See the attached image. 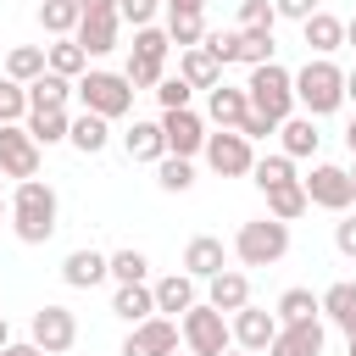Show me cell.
Listing matches in <instances>:
<instances>
[{
	"label": "cell",
	"instance_id": "ac0fdd59",
	"mask_svg": "<svg viewBox=\"0 0 356 356\" xmlns=\"http://www.w3.org/2000/svg\"><path fill=\"white\" fill-rule=\"evenodd\" d=\"M117 28H122V17L117 11H89L83 22H78V44H83V56H106V50H117Z\"/></svg>",
	"mask_w": 356,
	"mask_h": 356
},
{
	"label": "cell",
	"instance_id": "8992f818",
	"mask_svg": "<svg viewBox=\"0 0 356 356\" xmlns=\"http://www.w3.org/2000/svg\"><path fill=\"white\" fill-rule=\"evenodd\" d=\"M178 334H184L189 356H222V350L234 345V323H228L217 306H200V300L178 317Z\"/></svg>",
	"mask_w": 356,
	"mask_h": 356
},
{
	"label": "cell",
	"instance_id": "cb8c5ba5",
	"mask_svg": "<svg viewBox=\"0 0 356 356\" xmlns=\"http://www.w3.org/2000/svg\"><path fill=\"white\" fill-rule=\"evenodd\" d=\"M122 150H128V161H161V156H167L161 122H134V128L122 134Z\"/></svg>",
	"mask_w": 356,
	"mask_h": 356
},
{
	"label": "cell",
	"instance_id": "74e56055",
	"mask_svg": "<svg viewBox=\"0 0 356 356\" xmlns=\"http://www.w3.org/2000/svg\"><path fill=\"white\" fill-rule=\"evenodd\" d=\"M250 178H256V189H273V184H289L295 178V161L278 150V156H256V167H250Z\"/></svg>",
	"mask_w": 356,
	"mask_h": 356
},
{
	"label": "cell",
	"instance_id": "8fae6325",
	"mask_svg": "<svg viewBox=\"0 0 356 356\" xmlns=\"http://www.w3.org/2000/svg\"><path fill=\"white\" fill-rule=\"evenodd\" d=\"M28 334H33V345H39L44 356H61V350L78 345V317H72L67 306H39Z\"/></svg>",
	"mask_w": 356,
	"mask_h": 356
},
{
	"label": "cell",
	"instance_id": "f907efd6",
	"mask_svg": "<svg viewBox=\"0 0 356 356\" xmlns=\"http://www.w3.org/2000/svg\"><path fill=\"white\" fill-rule=\"evenodd\" d=\"M78 11L89 17V11H117V0H78Z\"/></svg>",
	"mask_w": 356,
	"mask_h": 356
},
{
	"label": "cell",
	"instance_id": "db71d44e",
	"mask_svg": "<svg viewBox=\"0 0 356 356\" xmlns=\"http://www.w3.org/2000/svg\"><path fill=\"white\" fill-rule=\"evenodd\" d=\"M345 100H356V72H345Z\"/></svg>",
	"mask_w": 356,
	"mask_h": 356
},
{
	"label": "cell",
	"instance_id": "7bdbcfd3",
	"mask_svg": "<svg viewBox=\"0 0 356 356\" xmlns=\"http://www.w3.org/2000/svg\"><path fill=\"white\" fill-rule=\"evenodd\" d=\"M189 95H195V89H189L184 78H161V83H156V100H161V111H184V106H189Z\"/></svg>",
	"mask_w": 356,
	"mask_h": 356
},
{
	"label": "cell",
	"instance_id": "9a60e30c",
	"mask_svg": "<svg viewBox=\"0 0 356 356\" xmlns=\"http://www.w3.org/2000/svg\"><path fill=\"white\" fill-rule=\"evenodd\" d=\"M206 117H211L217 128H245V117H250L245 83H217V89L206 95Z\"/></svg>",
	"mask_w": 356,
	"mask_h": 356
},
{
	"label": "cell",
	"instance_id": "bcb514c9",
	"mask_svg": "<svg viewBox=\"0 0 356 356\" xmlns=\"http://www.w3.org/2000/svg\"><path fill=\"white\" fill-rule=\"evenodd\" d=\"M273 11L289 17V22H306V17H317L323 6H317V0H273Z\"/></svg>",
	"mask_w": 356,
	"mask_h": 356
},
{
	"label": "cell",
	"instance_id": "94428289",
	"mask_svg": "<svg viewBox=\"0 0 356 356\" xmlns=\"http://www.w3.org/2000/svg\"><path fill=\"white\" fill-rule=\"evenodd\" d=\"M350 184H356V167H350Z\"/></svg>",
	"mask_w": 356,
	"mask_h": 356
},
{
	"label": "cell",
	"instance_id": "52a82bcc",
	"mask_svg": "<svg viewBox=\"0 0 356 356\" xmlns=\"http://www.w3.org/2000/svg\"><path fill=\"white\" fill-rule=\"evenodd\" d=\"M167 50H172V39H167L161 28H134V56H128V83H134V95H139V89H156V83L167 78Z\"/></svg>",
	"mask_w": 356,
	"mask_h": 356
},
{
	"label": "cell",
	"instance_id": "6f0895ef",
	"mask_svg": "<svg viewBox=\"0 0 356 356\" xmlns=\"http://www.w3.org/2000/svg\"><path fill=\"white\" fill-rule=\"evenodd\" d=\"M6 178V172H0ZM0 217H11V200H6V184H0Z\"/></svg>",
	"mask_w": 356,
	"mask_h": 356
},
{
	"label": "cell",
	"instance_id": "7c38bea8",
	"mask_svg": "<svg viewBox=\"0 0 356 356\" xmlns=\"http://www.w3.org/2000/svg\"><path fill=\"white\" fill-rule=\"evenodd\" d=\"M161 134H167V156H200L206 150V122L184 106V111H161Z\"/></svg>",
	"mask_w": 356,
	"mask_h": 356
},
{
	"label": "cell",
	"instance_id": "5bb4252c",
	"mask_svg": "<svg viewBox=\"0 0 356 356\" xmlns=\"http://www.w3.org/2000/svg\"><path fill=\"white\" fill-rule=\"evenodd\" d=\"M178 350V323L172 317H150L122 339V356H172Z\"/></svg>",
	"mask_w": 356,
	"mask_h": 356
},
{
	"label": "cell",
	"instance_id": "5b68a950",
	"mask_svg": "<svg viewBox=\"0 0 356 356\" xmlns=\"http://www.w3.org/2000/svg\"><path fill=\"white\" fill-rule=\"evenodd\" d=\"M72 95L83 100V111H95V117H128L134 111V83H128V72H83L78 83H72Z\"/></svg>",
	"mask_w": 356,
	"mask_h": 356
},
{
	"label": "cell",
	"instance_id": "4dcf8cb0",
	"mask_svg": "<svg viewBox=\"0 0 356 356\" xmlns=\"http://www.w3.org/2000/svg\"><path fill=\"white\" fill-rule=\"evenodd\" d=\"M323 317L345 328V339L356 334V284H328L323 289Z\"/></svg>",
	"mask_w": 356,
	"mask_h": 356
},
{
	"label": "cell",
	"instance_id": "d6a6232c",
	"mask_svg": "<svg viewBox=\"0 0 356 356\" xmlns=\"http://www.w3.org/2000/svg\"><path fill=\"white\" fill-rule=\"evenodd\" d=\"M206 33H211V28H206V11H167V39H172L178 50H195Z\"/></svg>",
	"mask_w": 356,
	"mask_h": 356
},
{
	"label": "cell",
	"instance_id": "3957f363",
	"mask_svg": "<svg viewBox=\"0 0 356 356\" xmlns=\"http://www.w3.org/2000/svg\"><path fill=\"white\" fill-rule=\"evenodd\" d=\"M245 95H250V111H261V117H267V122H278V128L295 117V72H284L278 61L250 67Z\"/></svg>",
	"mask_w": 356,
	"mask_h": 356
},
{
	"label": "cell",
	"instance_id": "ee69618b",
	"mask_svg": "<svg viewBox=\"0 0 356 356\" xmlns=\"http://www.w3.org/2000/svg\"><path fill=\"white\" fill-rule=\"evenodd\" d=\"M273 22H278L273 0H245L239 6V28H273Z\"/></svg>",
	"mask_w": 356,
	"mask_h": 356
},
{
	"label": "cell",
	"instance_id": "c3c4849f",
	"mask_svg": "<svg viewBox=\"0 0 356 356\" xmlns=\"http://www.w3.org/2000/svg\"><path fill=\"white\" fill-rule=\"evenodd\" d=\"M239 134H245V139H267V134H278V122H267V117H261V111H250V117H245V128H239Z\"/></svg>",
	"mask_w": 356,
	"mask_h": 356
},
{
	"label": "cell",
	"instance_id": "d590c367",
	"mask_svg": "<svg viewBox=\"0 0 356 356\" xmlns=\"http://www.w3.org/2000/svg\"><path fill=\"white\" fill-rule=\"evenodd\" d=\"M323 312V295H312V289H284L278 295V323H312Z\"/></svg>",
	"mask_w": 356,
	"mask_h": 356
},
{
	"label": "cell",
	"instance_id": "4fadbf2b",
	"mask_svg": "<svg viewBox=\"0 0 356 356\" xmlns=\"http://www.w3.org/2000/svg\"><path fill=\"white\" fill-rule=\"evenodd\" d=\"M278 312H267V306H245V312H234V345L239 350H267L273 339H278Z\"/></svg>",
	"mask_w": 356,
	"mask_h": 356
},
{
	"label": "cell",
	"instance_id": "816d5d0a",
	"mask_svg": "<svg viewBox=\"0 0 356 356\" xmlns=\"http://www.w3.org/2000/svg\"><path fill=\"white\" fill-rule=\"evenodd\" d=\"M167 11H206V0H167Z\"/></svg>",
	"mask_w": 356,
	"mask_h": 356
},
{
	"label": "cell",
	"instance_id": "f1b7e54d",
	"mask_svg": "<svg viewBox=\"0 0 356 356\" xmlns=\"http://www.w3.org/2000/svg\"><path fill=\"white\" fill-rule=\"evenodd\" d=\"M300 33H306V44H312L317 56H334V50L345 44V22H339V17H328V11L306 17V22H300Z\"/></svg>",
	"mask_w": 356,
	"mask_h": 356
},
{
	"label": "cell",
	"instance_id": "d6986e66",
	"mask_svg": "<svg viewBox=\"0 0 356 356\" xmlns=\"http://www.w3.org/2000/svg\"><path fill=\"white\" fill-rule=\"evenodd\" d=\"M178 78L189 83V89H217L222 83V67H217V56L206 50V44H195V50H178Z\"/></svg>",
	"mask_w": 356,
	"mask_h": 356
},
{
	"label": "cell",
	"instance_id": "d4e9b609",
	"mask_svg": "<svg viewBox=\"0 0 356 356\" xmlns=\"http://www.w3.org/2000/svg\"><path fill=\"white\" fill-rule=\"evenodd\" d=\"M67 100H72V78L61 72H44L39 83H28V111H67Z\"/></svg>",
	"mask_w": 356,
	"mask_h": 356
},
{
	"label": "cell",
	"instance_id": "11a10c76",
	"mask_svg": "<svg viewBox=\"0 0 356 356\" xmlns=\"http://www.w3.org/2000/svg\"><path fill=\"white\" fill-rule=\"evenodd\" d=\"M11 345V328H6V312H0V350Z\"/></svg>",
	"mask_w": 356,
	"mask_h": 356
},
{
	"label": "cell",
	"instance_id": "60d3db41",
	"mask_svg": "<svg viewBox=\"0 0 356 356\" xmlns=\"http://www.w3.org/2000/svg\"><path fill=\"white\" fill-rule=\"evenodd\" d=\"M0 122H28V89L17 78H0Z\"/></svg>",
	"mask_w": 356,
	"mask_h": 356
},
{
	"label": "cell",
	"instance_id": "6da1fadb",
	"mask_svg": "<svg viewBox=\"0 0 356 356\" xmlns=\"http://www.w3.org/2000/svg\"><path fill=\"white\" fill-rule=\"evenodd\" d=\"M56 211H61V200H56L50 184L28 178V184L11 189V228H17L22 245H44V239L56 234Z\"/></svg>",
	"mask_w": 356,
	"mask_h": 356
},
{
	"label": "cell",
	"instance_id": "9f6ffc18",
	"mask_svg": "<svg viewBox=\"0 0 356 356\" xmlns=\"http://www.w3.org/2000/svg\"><path fill=\"white\" fill-rule=\"evenodd\" d=\"M345 44H350V50H356V17H350V22H345Z\"/></svg>",
	"mask_w": 356,
	"mask_h": 356
},
{
	"label": "cell",
	"instance_id": "83f0119b",
	"mask_svg": "<svg viewBox=\"0 0 356 356\" xmlns=\"http://www.w3.org/2000/svg\"><path fill=\"white\" fill-rule=\"evenodd\" d=\"M261 195H267V217H278V222H295V217L312 206L300 178H289V184H273V189H261Z\"/></svg>",
	"mask_w": 356,
	"mask_h": 356
},
{
	"label": "cell",
	"instance_id": "4316f807",
	"mask_svg": "<svg viewBox=\"0 0 356 356\" xmlns=\"http://www.w3.org/2000/svg\"><path fill=\"white\" fill-rule=\"evenodd\" d=\"M278 145H284V156H289V161H295V156H317V145H323L317 117H289V122L278 128Z\"/></svg>",
	"mask_w": 356,
	"mask_h": 356
},
{
	"label": "cell",
	"instance_id": "7dc6e473",
	"mask_svg": "<svg viewBox=\"0 0 356 356\" xmlns=\"http://www.w3.org/2000/svg\"><path fill=\"white\" fill-rule=\"evenodd\" d=\"M334 245H339V256H356V217L334 222Z\"/></svg>",
	"mask_w": 356,
	"mask_h": 356
},
{
	"label": "cell",
	"instance_id": "836d02e7",
	"mask_svg": "<svg viewBox=\"0 0 356 356\" xmlns=\"http://www.w3.org/2000/svg\"><path fill=\"white\" fill-rule=\"evenodd\" d=\"M44 56H50V72H61V78H83V67H89V56H83V44L78 39H56V44H44Z\"/></svg>",
	"mask_w": 356,
	"mask_h": 356
},
{
	"label": "cell",
	"instance_id": "f546056e",
	"mask_svg": "<svg viewBox=\"0 0 356 356\" xmlns=\"http://www.w3.org/2000/svg\"><path fill=\"white\" fill-rule=\"evenodd\" d=\"M150 289H156V312H178V317H184V312L195 306V278H189V273H167V278L150 284Z\"/></svg>",
	"mask_w": 356,
	"mask_h": 356
},
{
	"label": "cell",
	"instance_id": "7402d4cb",
	"mask_svg": "<svg viewBox=\"0 0 356 356\" xmlns=\"http://www.w3.org/2000/svg\"><path fill=\"white\" fill-rule=\"evenodd\" d=\"M111 312L122 317V323H150L156 317V289L150 284H117V295H111Z\"/></svg>",
	"mask_w": 356,
	"mask_h": 356
},
{
	"label": "cell",
	"instance_id": "e0dca14e",
	"mask_svg": "<svg viewBox=\"0 0 356 356\" xmlns=\"http://www.w3.org/2000/svg\"><path fill=\"white\" fill-rule=\"evenodd\" d=\"M222 267H228V250H222V239H211V234H195V239L184 245V273H189V278H206V284H211Z\"/></svg>",
	"mask_w": 356,
	"mask_h": 356
},
{
	"label": "cell",
	"instance_id": "ffe728a7",
	"mask_svg": "<svg viewBox=\"0 0 356 356\" xmlns=\"http://www.w3.org/2000/svg\"><path fill=\"white\" fill-rule=\"evenodd\" d=\"M206 306H217V312H245V306H250V278H245L239 267H222V273L211 278V289H206Z\"/></svg>",
	"mask_w": 356,
	"mask_h": 356
},
{
	"label": "cell",
	"instance_id": "f35d334b",
	"mask_svg": "<svg viewBox=\"0 0 356 356\" xmlns=\"http://www.w3.org/2000/svg\"><path fill=\"white\" fill-rule=\"evenodd\" d=\"M145 273H150V256H145V250L128 245V250L111 256V278H117V284H145Z\"/></svg>",
	"mask_w": 356,
	"mask_h": 356
},
{
	"label": "cell",
	"instance_id": "2e32d148",
	"mask_svg": "<svg viewBox=\"0 0 356 356\" xmlns=\"http://www.w3.org/2000/svg\"><path fill=\"white\" fill-rule=\"evenodd\" d=\"M267 356H323V317H312V323H284L278 339L267 345Z\"/></svg>",
	"mask_w": 356,
	"mask_h": 356
},
{
	"label": "cell",
	"instance_id": "7a4b0ae2",
	"mask_svg": "<svg viewBox=\"0 0 356 356\" xmlns=\"http://www.w3.org/2000/svg\"><path fill=\"white\" fill-rule=\"evenodd\" d=\"M295 106H306V117L339 111V106H345V72H339L328 56L306 61V67L295 72Z\"/></svg>",
	"mask_w": 356,
	"mask_h": 356
},
{
	"label": "cell",
	"instance_id": "f5cc1de1",
	"mask_svg": "<svg viewBox=\"0 0 356 356\" xmlns=\"http://www.w3.org/2000/svg\"><path fill=\"white\" fill-rule=\"evenodd\" d=\"M345 145H350V156H356V117H350V128H345Z\"/></svg>",
	"mask_w": 356,
	"mask_h": 356
},
{
	"label": "cell",
	"instance_id": "e575fe53",
	"mask_svg": "<svg viewBox=\"0 0 356 356\" xmlns=\"http://www.w3.org/2000/svg\"><path fill=\"white\" fill-rule=\"evenodd\" d=\"M39 145H61L67 134H72V117L67 111H28V122H22Z\"/></svg>",
	"mask_w": 356,
	"mask_h": 356
},
{
	"label": "cell",
	"instance_id": "9c48e42d",
	"mask_svg": "<svg viewBox=\"0 0 356 356\" xmlns=\"http://www.w3.org/2000/svg\"><path fill=\"white\" fill-rule=\"evenodd\" d=\"M39 139L22 128V122H0V172L6 178H17V184H28V178H39Z\"/></svg>",
	"mask_w": 356,
	"mask_h": 356
},
{
	"label": "cell",
	"instance_id": "f6af8a7d",
	"mask_svg": "<svg viewBox=\"0 0 356 356\" xmlns=\"http://www.w3.org/2000/svg\"><path fill=\"white\" fill-rule=\"evenodd\" d=\"M200 44H206V50L217 56V67H228V61H239V28H234V33H206Z\"/></svg>",
	"mask_w": 356,
	"mask_h": 356
},
{
	"label": "cell",
	"instance_id": "b9f144b4",
	"mask_svg": "<svg viewBox=\"0 0 356 356\" xmlns=\"http://www.w3.org/2000/svg\"><path fill=\"white\" fill-rule=\"evenodd\" d=\"M161 6H167V0H117V17H122V22H134V28H150Z\"/></svg>",
	"mask_w": 356,
	"mask_h": 356
},
{
	"label": "cell",
	"instance_id": "681fc988",
	"mask_svg": "<svg viewBox=\"0 0 356 356\" xmlns=\"http://www.w3.org/2000/svg\"><path fill=\"white\" fill-rule=\"evenodd\" d=\"M0 356H44V350H39V345H33V339H28V345H17V339H11V345H6V350H0Z\"/></svg>",
	"mask_w": 356,
	"mask_h": 356
},
{
	"label": "cell",
	"instance_id": "277c9868",
	"mask_svg": "<svg viewBox=\"0 0 356 356\" xmlns=\"http://www.w3.org/2000/svg\"><path fill=\"white\" fill-rule=\"evenodd\" d=\"M234 256H239L245 267H273V261H284V256H289V222H278V217H250V222H239Z\"/></svg>",
	"mask_w": 356,
	"mask_h": 356
},
{
	"label": "cell",
	"instance_id": "603a6c76",
	"mask_svg": "<svg viewBox=\"0 0 356 356\" xmlns=\"http://www.w3.org/2000/svg\"><path fill=\"white\" fill-rule=\"evenodd\" d=\"M44 72H50L44 44H17V50H6V78H17L22 89H28V83H39Z\"/></svg>",
	"mask_w": 356,
	"mask_h": 356
},
{
	"label": "cell",
	"instance_id": "44dd1931",
	"mask_svg": "<svg viewBox=\"0 0 356 356\" xmlns=\"http://www.w3.org/2000/svg\"><path fill=\"white\" fill-rule=\"evenodd\" d=\"M61 278H67L72 289H95L100 278H111V256H100V250H72V256L61 261Z\"/></svg>",
	"mask_w": 356,
	"mask_h": 356
},
{
	"label": "cell",
	"instance_id": "680465c9",
	"mask_svg": "<svg viewBox=\"0 0 356 356\" xmlns=\"http://www.w3.org/2000/svg\"><path fill=\"white\" fill-rule=\"evenodd\" d=\"M345 356H356V334H350V339H345Z\"/></svg>",
	"mask_w": 356,
	"mask_h": 356
},
{
	"label": "cell",
	"instance_id": "484cf974",
	"mask_svg": "<svg viewBox=\"0 0 356 356\" xmlns=\"http://www.w3.org/2000/svg\"><path fill=\"white\" fill-rule=\"evenodd\" d=\"M67 145H72V150H83V156H100V150L111 145V122H106V117H95V111H83V117H72Z\"/></svg>",
	"mask_w": 356,
	"mask_h": 356
},
{
	"label": "cell",
	"instance_id": "91938a15",
	"mask_svg": "<svg viewBox=\"0 0 356 356\" xmlns=\"http://www.w3.org/2000/svg\"><path fill=\"white\" fill-rule=\"evenodd\" d=\"M222 356H250V350H222Z\"/></svg>",
	"mask_w": 356,
	"mask_h": 356
},
{
	"label": "cell",
	"instance_id": "ab89813d",
	"mask_svg": "<svg viewBox=\"0 0 356 356\" xmlns=\"http://www.w3.org/2000/svg\"><path fill=\"white\" fill-rule=\"evenodd\" d=\"M156 178H161V189H172V195H184V189L195 184V167H189L184 156H161V161H156Z\"/></svg>",
	"mask_w": 356,
	"mask_h": 356
},
{
	"label": "cell",
	"instance_id": "30bf717a",
	"mask_svg": "<svg viewBox=\"0 0 356 356\" xmlns=\"http://www.w3.org/2000/svg\"><path fill=\"white\" fill-rule=\"evenodd\" d=\"M300 184H306V200H312V206H323V211H345V206L356 200L350 172H345V167H334V161H317Z\"/></svg>",
	"mask_w": 356,
	"mask_h": 356
},
{
	"label": "cell",
	"instance_id": "1f68e13d",
	"mask_svg": "<svg viewBox=\"0 0 356 356\" xmlns=\"http://www.w3.org/2000/svg\"><path fill=\"white\" fill-rule=\"evenodd\" d=\"M39 22H44V33L67 39V33H78L83 11H78V0H39Z\"/></svg>",
	"mask_w": 356,
	"mask_h": 356
},
{
	"label": "cell",
	"instance_id": "6125c7cd",
	"mask_svg": "<svg viewBox=\"0 0 356 356\" xmlns=\"http://www.w3.org/2000/svg\"><path fill=\"white\" fill-rule=\"evenodd\" d=\"M172 356H189V350H172Z\"/></svg>",
	"mask_w": 356,
	"mask_h": 356
},
{
	"label": "cell",
	"instance_id": "8d00e7d4",
	"mask_svg": "<svg viewBox=\"0 0 356 356\" xmlns=\"http://www.w3.org/2000/svg\"><path fill=\"white\" fill-rule=\"evenodd\" d=\"M239 61L245 67H267L273 61V28H239Z\"/></svg>",
	"mask_w": 356,
	"mask_h": 356
},
{
	"label": "cell",
	"instance_id": "ba28073f",
	"mask_svg": "<svg viewBox=\"0 0 356 356\" xmlns=\"http://www.w3.org/2000/svg\"><path fill=\"white\" fill-rule=\"evenodd\" d=\"M206 167L217 172V178H245L250 167H256V150H250V139L239 134V128H222V134H206Z\"/></svg>",
	"mask_w": 356,
	"mask_h": 356
}]
</instances>
